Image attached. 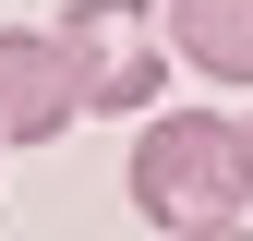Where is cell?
Listing matches in <instances>:
<instances>
[{
  "label": "cell",
  "mask_w": 253,
  "mask_h": 241,
  "mask_svg": "<svg viewBox=\"0 0 253 241\" xmlns=\"http://www.w3.org/2000/svg\"><path fill=\"white\" fill-rule=\"evenodd\" d=\"M205 241H253V229H205Z\"/></svg>",
  "instance_id": "obj_6"
},
{
  "label": "cell",
  "mask_w": 253,
  "mask_h": 241,
  "mask_svg": "<svg viewBox=\"0 0 253 241\" xmlns=\"http://www.w3.org/2000/svg\"><path fill=\"white\" fill-rule=\"evenodd\" d=\"M169 0H60V48H73V73H84V109H109V120H157V97H169Z\"/></svg>",
  "instance_id": "obj_2"
},
{
  "label": "cell",
  "mask_w": 253,
  "mask_h": 241,
  "mask_svg": "<svg viewBox=\"0 0 253 241\" xmlns=\"http://www.w3.org/2000/svg\"><path fill=\"white\" fill-rule=\"evenodd\" d=\"M241 169H253V109H241Z\"/></svg>",
  "instance_id": "obj_5"
},
{
  "label": "cell",
  "mask_w": 253,
  "mask_h": 241,
  "mask_svg": "<svg viewBox=\"0 0 253 241\" xmlns=\"http://www.w3.org/2000/svg\"><path fill=\"white\" fill-rule=\"evenodd\" d=\"M169 48L205 84H253V0H169Z\"/></svg>",
  "instance_id": "obj_4"
},
{
  "label": "cell",
  "mask_w": 253,
  "mask_h": 241,
  "mask_svg": "<svg viewBox=\"0 0 253 241\" xmlns=\"http://www.w3.org/2000/svg\"><path fill=\"white\" fill-rule=\"evenodd\" d=\"M133 217H157L169 241H205V229H241L253 205V169H241V120L217 109H157L133 133Z\"/></svg>",
  "instance_id": "obj_1"
},
{
  "label": "cell",
  "mask_w": 253,
  "mask_h": 241,
  "mask_svg": "<svg viewBox=\"0 0 253 241\" xmlns=\"http://www.w3.org/2000/svg\"><path fill=\"white\" fill-rule=\"evenodd\" d=\"M84 120V73L73 48H60V24L37 37V24H0V145H48Z\"/></svg>",
  "instance_id": "obj_3"
}]
</instances>
